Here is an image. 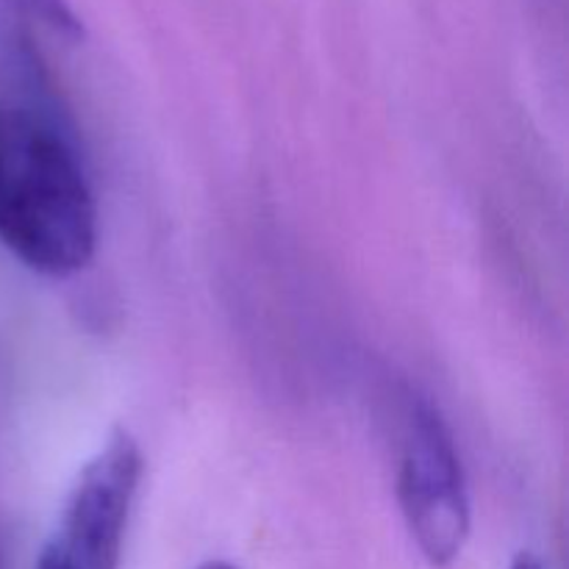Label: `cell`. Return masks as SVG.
<instances>
[{
	"mask_svg": "<svg viewBox=\"0 0 569 569\" xmlns=\"http://www.w3.org/2000/svg\"><path fill=\"white\" fill-rule=\"evenodd\" d=\"M509 569H545V565L537 553H531V550H520V553L511 559Z\"/></svg>",
	"mask_w": 569,
	"mask_h": 569,
	"instance_id": "8992f818",
	"label": "cell"
},
{
	"mask_svg": "<svg viewBox=\"0 0 569 569\" xmlns=\"http://www.w3.org/2000/svg\"><path fill=\"white\" fill-rule=\"evenodd\" d=\"M398 500L422 559L439 569L453 565L470 539V492L453 433L431 400L411 406Z\"/></svg>",
	"mask_w": 569,
	"mask_h": 569,
	"instance_id": "7a4b0ae2",
	"label": "cell"
},
{
	"mask_svg": "<svg viewBox=\"0 0 569 569\" xmlns=\"http://www.w3.org/2000/svg\"><path fill=\"white\" fill-rule=\"evenodd\" d=\"M37 569H72L70 559L64 556V550L53 542H48L42 548V553H39V561H37Z\"/></svg>",
	"mask_w": 569,
	"mask_h": 569,
	"instance_id": "5b68a950",
	"label": "cell"
},
{
	"mask_svg": "<svg viewBox=\"0 0 569 569\" xmlns=\"http://www.w3.org/2000/svg\"><path fill=\"white\" fill-rule=\"evenodd\" d=\"M9 3L20 6L22 11L39 17V20H44L48 26H53L56 31L67 33V37H81L83 33L81 20H78L76 11L70 9L67 0H9Z\"/></svg>",
	"mask_w": 569,
	"mask_h": 569,
	"instance_id": "277c9868",
	"label": "cell"
},
{
	"mask_svg": "<svg viewBox=\"0 0 569 569\" xmlns=\"http://www.w3.org/2000/svg\"><path fill=\"white\" fill-rule=\"evenodd\" d=\"M198 569H239V567H237V565H231V561L217 559V561H206V565H200Z\"/></svg>",
	"mask_w": 569,
	"mask_h": 569,
	"instance_id": "52a82bcc",
	"label": "cell"
},
{
	"mask_svg": "<svg viewBox=\"0 0 569 569\" xmlns=\"http://www.w3.org/2000/svg\"><path fill=\"white\" fill-rule=\"evenodd\" d=\"M0 242L48 278L76 276L98 248V206L78 153L31 114L3 117Z\"/></svg>",
	"mask_w": 569,
	"mask_h": 569,
	"instance_id": "6da1fadb",
	"label": "cell"
},
{
	"mask_svg": "<svg viewBox=\"0 0 569 569\" xmlns=\"http://www.w3.org/2000/svg\"><path fill=\"white\" fill-rule=\"evenodd\" d=\"M3 111H0V161H3Z\"/></svg>",
	"mask_w": 569,
	"mask_h": 569,
	"instance_id": "ba28073f",
	"label": "cell"
},
{
	"mask_svg": "<svg viewBox=\"0 0 569 569\" xmlns=\"http://www.w3.org/2000/svg\"><path fill=\"white\" fill-rule=\"evenodd\" d=\"M142 478V450L126 428H114L81 470L56 539L72 569H120L128 517Z\"/></svg>",
	"mask_w": 569,
	"mask_h": 569,
	"instance_id": "3957f363",
	"label": "cell"
}]
</instances>
